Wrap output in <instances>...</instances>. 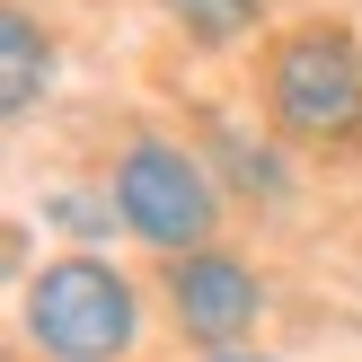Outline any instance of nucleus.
Listing matches in <instances>:
<instances>
[{"instance_id": "obj_1", "label": "nucleus", "mask_w": 362, "mask_h": 362, "mask_svg": "<svg viewBox=\"0 0 362 362\" xmlns=\"http://www.w3.org/2000/svg\"><path fill=\"white\" fill-rule=\"evenodd\" d=\"M265 98L292 141H362V45L345 27H292L265 62Z\"/></svg>"}, {"instance_id": "obj_2", "label": "nucleus", "mask_w": 362, "mask_h": 362, "mask_svg": "<svg viewBox=\"0 0 362 362\" xmlns=\"http://www.w3.org/2000/svg\"><path fill=\"white\" fill-rule=\"evenodd\" d=\"M133 327H141L133 283L115 265H98V257H62V265H45L27 283V336L53 362H115L133 345Z\"/></svg>"}, {"instance_id": "obj_3", "label": "nucleus", "mask_w": 362, "mask_h": 362, "mask_svg": "<svg viewBox=\"0 0 362 362\" xmlns=\"http://www.w3.org/2000/svg\"><path fill=\"white\" fill-rule=\"evenodd\" d=\"M115 221L151 247H204L212 221H221V194H212L204 159L177 151V141H133L115 159Z\"/></svg>"}, {"instance_id": "obj_4", "label": "nucleus", "mask_w": 362, "mask_h": 362, "mask_svg": "<svg viewBox=\"0 0 362 362\" xmlns=\"http://www.w3.org/2000/svg\"><path fill=\"white\" fill-rule=\"evenodd\" d=\"M168 310H177V327H186L194 345H230V336L257 327L265 283L247 274L239 257H221V247H177L168 257Z\"/></svg>"}, {"instance_id": "obj_5", "label": "nucleus", "mask_w": 362, "mask_h": 362, "mask_svg": "<svg viewBox=\"0 0 362 362\" xmlns=\"http://www.w3.org/2000/svg\"><path fill=\"white\" fill-rule=\"evenodd\" d=\"M45 88H53V45H45V27H35L27 0H9V9H0V115L18 124Z\"/></svg>"}, {"instance_id": "obj_6", "label": "nucleus", "mask_w": 362, "mask_h": 362, "mask_svg": "<svg viewBox=\"0 0 362 362\" xmlns=\"http://www.w3.org/2000/svg\"><path fill=\"white\" fill-rule=\"evenodd\" d=\"M168 18L194 45H239V35L257 27V0H168Z\"/></svg>"}, {"instance_id": "obj_7", "label": "nucleus", "mask_w": 362, "mask_h": 362, "mask_svg": "<svg viewBox=\"0 0 362 362\" xmlns=\"http://www.w3.org/2000/svg\"><path fill=\"white\" fill-rule=\"evenodd\" d=\"M221 151H230V168H239V177H247L257 194H283V168H274V159L257 151V141H221Z\"/></svg>"}, {"instance_id": "obj_8", "label": "nucleus", "mask_w": 362, "mask_h": 362, "mask_svg": "<svg viewBox=\"0 0 362 362\" xmlns=\"http://www.w3.org/2000/svg\"><path fill=\"white\" fill-rule=\"evenodd\" d=\"M45 212H62V230H80V239H98V230H115V221H98V212L80 204V194H45Z\"/></svg>"}, {"instance_id": "obj_9", "label": "nucleus", "mask_w": 362, "mask_h": 362, "mask_svg": "<svg viewBox=\"0 0 362 362\" xmlns=\"http://www.w3.org/2000/svg\"><path fill=\"white\" fill-rule=\"evenodd\" d=\"M212 362H274V354H239V345H221V354H212Z\"/></svg>"}]
</instances>
